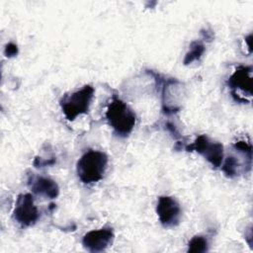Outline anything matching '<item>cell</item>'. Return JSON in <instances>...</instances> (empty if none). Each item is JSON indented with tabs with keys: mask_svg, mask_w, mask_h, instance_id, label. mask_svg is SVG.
<instances>
[{
	"mask_svg": "<svg viewBox=\"0 0 253 253\" xmlns=\"http://www.w3.org/2000/svg\"><path fill=\"white\" fill-rule=\"evenodd\" d=\"M108 165L105 152L89 149L78 160L76 171L78 178L84 184H93L103 179Z\"/></svg>",
	"mask_w": 253,
	"mask_h": 253,
	"instance_id": "obj_1",
	"label": "cell"
},
{
	"mask_svg": "<svg viewBox=\"0 0 253 253\" xmlns=\"http://www.w3.org/2000/svg\"><path fill=\"white\" fill-rule=\"evenodd\" d=\"M106 119L119 136L126 137L133 129L136 122L134 112L121 99L114 97L108 105Z\"/></svg>",
	"mask_w": 253,
	"mask_h": 253,
	"instance_id": "obj_2",
	"label": "cell"
},
{
	"mask_svg": "<svg viewBox=\"0 0 253 253\" xmlns=\"http://www.w3.org/2000/svg\"><path fill=\"white\" fill-rule=\"evenodd\" d=\"M94 96V88L85 85L80 90L65 94L59 101L61 110L68 121H74L78 116L87 114Z\"/></svg>",
	"mask_w": 253,
	"mask_h": 253,
	"instance_id": "obj_3",
	"label": "cell"
},
{
	"mask_svg": "<svg viewBox=\"0 0 253 253\" xmlns=\"http://www.w3.org/2000/svg\"><path fill=\"white\" fill-rule=\"evenodd\" d=\"M187 151H197L202 154L213 167H219L223 159V146L219 142L211 141L207 135L201 134L186 147Z\"/></svg>",
	"mask_w": 253,
	"mask_h": 253,
	"instance_id": "obj_4",
	"label": "cell"
},
{
	"mask_svg": "<svg viewBox=\"0 0 253 253\" xmlns=\"http://www.w3.org/2000/svg\"><path fill=\"white\" fill-rule=\"evenodd\" d=\"M13 215L14 219L23 227L34 225L37 222L40 214L31 194H21L18 196Z\"/></svg>",
	"mask_w": 253,
	"mask_h": 253,
	"instance_id": "obj_5",
	"label": "cell"
},
{
	"mask_svg": "<svg viewBox=\"0 0 253 253\" xmlns=\"http://www.w3.org/2000/svg\"><path fill=\"white\" fill-rule=\"evenodd\" d=\"M156 212L161 224L165 227H174L179 224L182 211L177 201L169 196H161L158 199Z\"/></svg>",
	"mask_w": 253,
	"mask_h": 253,
	"instance_id": "obj_6",
	"label": "cell"
},
{
	"mask_svg": "<svg viewBox=\"0 0 253 253\" xmlns=\"http://www.w3.org/2000/svg\"><path fill=\"white\" fill-rule=\"evenodd\" d=\"M113 239L114 232L112 228L103 227L87 232L82 239V244L90 252H102L112 244Z\"/></svg>",
	"mask_w": 253,
	"mask_h": 253,
	"instance_id": "obj_7",
	"label": "cell"
},
{
	"mask_svg": "<svg viewBox=\"0 0 253 253\" xmlns=\"http://www.w3.org/2000/svg\"><path fill=\"white\" fill-rule=\"evenodd\" d=\"M252 67L238 66L227 80V85L231 89V94L241 91L249 97L252 95Z\"/></svg>",
	"mask_w": 253,
	"mask_h": 253,
	"instance_id": "obj_8",
	"label": "cell"
},
{
	"mask_svg": "<svg viewBox=\"0 0 253 253\" xmlns=\"http://www.w3.org/2000/svg\"><path fill=\"white\" fill-rule=\"evenodd\" d=\"M28 184L35 194L48 199H55L59 194L58 185L50 178L32 176L29 178Z\"/></svg>",
	"mask_w": 253,
	"mask_h": 253,
	"instance_id": "obj_9",
	"label": "cell"
},
{
	"mask_svg": "<svg viewBox=\"0 0 253 253\" xmlns=\"http://www.w3.org/2000/svg\"><path fill=\"white\" fill-rule=\"evenodd\" d=\"M205 52V45L201 42H193L190 45V50L187 52L184 63L189 64L192 63L193 61H196L201 58L203 53Z\"/></svg>",
	"mask_w": 253,
	"mask_h": 253,
	"instance_id": "obj_10",
	"label": "cell"
},
{
	"mask_svg": "<svg viewBox=\"0 0 253 253\" xmlns=\"http://www.w3.org/2000/svg\"><path fill=\"white\" fill-rule=\"evenodd\" d=\"M209 243L206 237L201 235L194 236L188 243V252L201 253L208 251Z\"/></svg>",
	"mask_w": 253,
	"mask_h": 253,
	"instance_id": "obj_11",
	"label": "cell"
},
{
	"mask_svg": "<svg viewBox=\"0 0 253 253\" xmlns=\"http://www.w3.org/2000/svg\"><path fill=\"white\" fill-rule=\"evenodd\" d=\"M222 171L224 172V174L229 177V178H233L235 176L238 175L239 173V166H238V161L236 160L235 157L233 156H228L226 158V160L224 161L222 167H221Z\"/></svg>",
	"mask_w": 253,
	"mask_h": 253,
	"instance_id": "obj_12",
	"label": "cell"
},
{
	"mask_svg": "<svg viewBox=\"0 0 253 253\" xmlns=\"http://www.w3.org/2000/svg\"><path fill=\"white\" fill-rule=\"evenodd\" d=\"M234 148L239 151L242 152L243 154H245V156H247L248 158L251 159L252 157V150H251V144L249 141L246 140H238L233 144Z\"/></svg>",
	"mask_w": 253,
	"mask_h": 253,
	"instance_id": "obj_13",
	"label": "cell"
},
{
	"mask_svg": "<svg viewBox=\"0 0 253 253\" xmlns=\"http://www.w3.org/2000/svg\"><path fill=\"white\" fill-rule=\"evenodd\" d=\"M5 55L8 56V57H12V56H15L17 53H18V47L16 44L12 43V42H9L6 47H5V51H4Z\"/></svg>",
	"mask_w": 253,
	"mask_h": 253,
	"instance_id": "obj_14",
	"label": "cell"
}]
</instances>
